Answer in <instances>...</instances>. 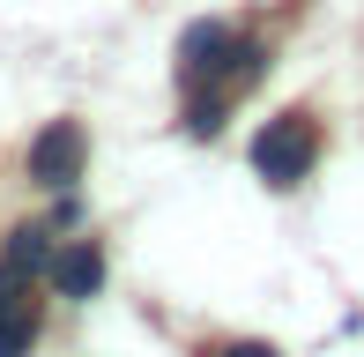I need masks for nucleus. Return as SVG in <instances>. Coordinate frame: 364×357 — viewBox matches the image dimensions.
<instances>
[{"label":"nucleus","instance_id":"5","mask_svg":"<svg viewBox=\"0 0 364 357\" xmlns=\"http://www.w3.org/2000/svg\"><path fill=\"white\" fill-rule=\"evenodd\" d=\"M45 275L60 283V298H97V290H105V253H97L90 238H82V246H60Z\"/></svg>","mask_w":364,"mask_h":357},{"label":"nucleus","instance_id":"6","mask_svg":"<svg viewBox=\"0 0 364 357\" xmlns=\"http://www.w3.org/2000/svg\"><path fill=\"white\" fill-rule=\"evenodd\" d=\"M0 268L23 275V283H30V275H45V268H53V231H45V223H23V231L8 238V253H0Z\"/></svg>","mask_w":364,"mask_h":357},{"label":"nucleus","instance_id":"2","mask_svg":"<svg viewBox=\"0 0 364 357\" xmlns=\"http://www.w3.org/2000/svg\"><path fill=\"white\" fill-rule=\"evenodd\" d=\"M82 156H90V134H82L75 119H53L30 142V178H38V186H68V178H82Z\"/></svg>","mask_w":364,"mask_h":357},{"label":"nucleus","instance_id":"7","mask_svg":"<svg viewBox=\"0 0 364 357\" xmlns=\"http://www.w3.org/2000/svg\"><path fill=\"white\" fill-rule=\"evenodd\" d=\"M186 127H193V134H216V127H223V97H193Z\"/></svg>","mask_w":364,"mask_h":357},{"label":"nucleus","instance_id":"1","mask_svg":"<svg viewBox=\"0 0 364 357\" xmlns=\"http://www.w3.org/2000/svg\"><path fill=\"white\" fill-rule=\"evenodd\" d=\"M312 156H320V127H312L305 112H283V119H268L253 134V171L268 178V186H297V178L312 171Z\"/></svg>","mask_w":364,"mask_h":357},{"label":"nucleus","instance_id":"8","mask_svg":"<svg viewBox=\"0 0 364 357\" xmlns=\"http://www.w3.org/2000/svg\"><path fill=\"white\" fill-rule=\"evenodd\" d=\"M216 357H275L268 343H230V350H216Z\"/></svg>","mask_w":364,"mask_h":357},{"label":"nucleus","instance_id":"4","mask_svg":"<svg viewBox=\"0 0 364 357\" xmlns=\"http://www.w3.org/2000/svg\"><path fill=\"white\" fill-rule=\"evenodd\" d=\"M38 343V305L23 298V275L0 268V357H23Z\"/></svg>","mask_w":364,"mask_h":357},{"label":"nucleus","instance_id":"3","mask_svg":"<svg viewBox=\"0 0 364 357\" xmlns=\"http://www.w3.org/2000/svg\"><path fill=\"white\" fill-rule=\"evenodd\" d=\"M230 60H238V38H230L223 23H193L186 38H178V75H186L193 90L201 82H230Z\"/></svg>","mask_w":364,"mask_h":357}]
</instances>
